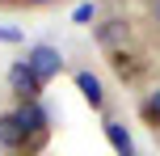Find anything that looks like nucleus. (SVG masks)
<instances>
[{
    "label": "nucleus",
    "instance_id": "4",
    "mask_svg": "<svg viewBox=\"0 0 160 156\" xmlns=\"http://www.w3.org/2000/svg\"><path fill=\"white\" fill-rule=\"evenodd\" d=\"M0 148L4 152H25L30 148V131L21 127L17 110H4V114H0Z\"/></svg>",
    "mask_w": 160,
    "mask_h": 156
},
{
    "label": "nucleus",
    "instance_id": "3",
    "mask_svg": "<svg viewBox=\"0 0 160 156\" xmlns=\"http://www.w3.org/2000/svg\"><path fill=\"white\" fill-rule=\"evenodd\" d=\"M8 84H13V97H17V101H38L42 89H47V84L30 72V63H25V59H17V63L8 68Z\"/></svg>",
    "mask_w": 160,
    "mask_h": 156
},
{
    "label": "nucleus",
    "instance_id": "8",
    "mask_svg": "<svg viewBox=\"0 0 160 156\" xmlns=\"http://www.w3.org/2000/svg\"><path fill=\"white\" fill-rule=\"evenodd\" d=\"M139 114H143V123H148V127H156V131H160V89H152V93L143 97Z\"/></svg>",
    "mask_w": 160,
    "mask_h": 156
},
{
    "label": "nucleus",
    "instance_id": "1",
    "mask_svg": "<svg viewBox=\"0 0 160 156\" xmlns=\"http://www.w3.org/2000/svg\"><path fill=\"white\" fill-rule=\"evenodd\" d=\"M25 63H30V72L38 76L42 84L55 80L59 72H63V55H59V47H51V42H38V47L25 51Z\"/></svg>",
    "mask_w": 160,
    "mask_h": 156
},
{
    "label": "nucleus",
    "instance_id": "10",
    "mask_svg": "<svg viewBox=\"0 0 160 156\" xmlns=\"http://www.w3.org/2000/svg\"><path fill=\"white\" fill-rule=\"evenodd\" d=\"M25 4H51V0H25Z\"/></svg>",
    "mask_w": 160,
    "mask_h": 156
},
{
    "label": "nucleus",
    "instance_id": "7",
    "mask_svg": "<svg viewBox=\"0 0 160 156\" xmlns=\"http://www.w3.org/2000/svg\"><path fill=\"white\" fill-rule=\"evenodd\" d=\"M110 63H114V72H118L122 80H139V76H143V63H139V55H131V51H114Z\"/></svg>",
    "mask_w": 160,
    "mask_h": 156
},
{
    "label": "nucleus",
    "instance_id": "5",
    "mask_svg": "<svg viewBox=\"0 0 160 156\" xmlns=\"http://www.w3.org/2000/svg\"><path fill=\"white\" fill-rule=\"evenodd\" d=\"M76 80V89H80V97L88 101L93 110H105V84H101V76H93L88 68H80V72L72 76Z\"/></svg>",
    "mask_w": 160,
    "mask_h": 156
},
{
    "label": "nucleus",
    "instance_id": "2",
    "mask_svg": "<svg viewBox=\"0 0 160 156\" xmlns=\"http://www.w3.org/2000/svg\"><path fill=\"white\" fill-rule=\"evenodd\" d=\"M93 38H97V47L101 51H127V42H131V21L127 17H105V21H97L93 25Z\"/></svg>",
    "mask_w": 160,
    "mask_h": 156
},
{
    "label": "nucleus",
    "instance_id": "9",
    "mask_svg": "<svg viewBox=\"0 0 160 156\" xmlns=\"http://www.w3.org/2000/svg\"><path fill=\"white\" fill-rule=\"evenodd\" d=\"M148 17H152V21L160 25V0H148Z\"/></svg>",
    "mask_w": 160,
    "mask_h": 156
},
{
    "label": "nucleus",
    "instance_id": "11",
    "mask_svg": "<svg viewBox=\"0 0 160 156\" xmlns=\"http://www.w3.org/2000/svg\"><path fill=\"white\" fill-rule=\"evenodd\" d=\"M0 4H17V0H0Z\"/></svg>",
    "mask_w": 160,
    "mask_h": 156
},
{
    "label": "nucleus",
    "instance_id": "6",
    "mask_svg": "<svg viewBox=\"0 0 160 156\" xmlns=\"http://www.w3.org/2000/svg\"><path fill=\"white\" fill-rule=\"evenodd\" d=\"M105 139L118 156H135V143H131V131L118 123V118H105Z\"/></svg>",
    "mask_w": 160,
    "mask_h": 156
}]
</instances>
